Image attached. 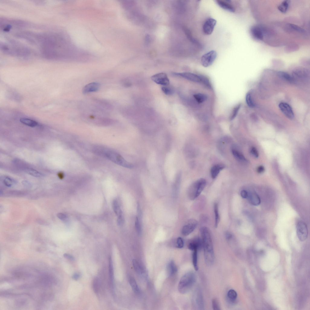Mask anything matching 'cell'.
Masks as SVG:
<instances>
[{"instance_id":"obj_22","label":"cell","mask_w":310,"mask_h":310,"mask_svg":"<svg viewBox=\"0 0 310 310\" xmlns=\"http://www.w3.org/2000/svg\"><path fill=\"white\" fill-rule=\"evenodd\" d=\"M167 271L168 275L171 276L177 271V268L173 260L170 261L167 265Z\"/></svg>"},{"instance_id":"obj_27","label":"cell","mask_w":310,"mask_h":310,"mask_svg":"<svg viewBox=\"0 0 310 310\" xmlns=\"http://www.w3.org/2000/svg\"><path fill=\"white\" fill-rule=\"evenodd\" d=\"M214 209L215 217V227L216 228H217L220 221L219 208H218V206L217 203H215Z\"/></svg>"},{"instance_id":"obj_19","label":"cell","mask_w":310,"mask_h":310,"mask_svg":"<svg viewBox=\"0 0 310 310\" xmlns=\"http://www.w3.org/2000/svg\"><path fill=\"white\" fill-rule=\"evenodd\" d=\"M250 33L253 37L258 40H262L264 38V32L262 28L259 26H255L250 29Z\"/></svg>"},{"instance_id":"obj_50","label":"cell","mask_w":310,"mask_h":310,"mask_svg":"<svg viewBox=\"0 0 310 310\" xmlns=\"http://www.w3.org/2000/svg\"><path fill=\"white\" fill-rule=\"evenodd\" d=\"M248 192L246 190H242L241 193V195L243 198L247 199L248 196Z\"/></svg>"},{"instance_id":"obj_40","label":"cell","mask_w":310,"mask_h":310,"mask_svg":"<svg viewBox=\"0 0 310 310\" xmlns=\"http://www.w3.org/2000/svg\"><path fill=\"white\" fill-rule=\"evenodd\" d=\"M4 185L7 187H11L13 185L15 184V181L11 178L8 177H5L3 180Z\"/></svg>"},{"instance_id":"obj_49","label":"cell","mask_w":310,"mask_h":310,"mask_svg":"<svg viewBox=\"0 0 310 310\" xmlns=\"http://www.w3.org/2000/svg\"><path fill=\"white\" fill-rule=\"evenodd\" d=\"M225 236L226 238L228 240H230L231 239L232 237V234L230 232L228 231H226L225 232Z\"/></svg>"},{"instance_id":"obj_54","label":"cell","mask_w":310,"mask_h":310,"mask_svg":"<svg viewBox=\"0 0 310 310\" xmlns=\"http://www.w3.org/2000/svg\"><path fill=\"white\" fill-rule=\"evenodd\" d=\"M58 176L59 177L60 179H62L63 178V174L61 173H60L58 174Z\"/></svg>"},{"instance_id":"obj_34","label":"cell","mask_w":310,"mask_h":310,"mask_svg":"<svg viewBox=\"0 0 310 310\" xmlns=\"http://www.w3.org/2000/svg\"><path fill=\"white\" fill-rule=\"evenodd\" d=\"M109 268L110 281L112 286H113L114 280V272L112 260L111 257L109 258Z\"/></svg>"},{"instance_id":"obj_7","label":"cell","mask_w":310,"mask_h":310,"mask_svg":"<svg viewBox=\"0 0 310 310\" xmlns=\"http://www.w3.org/2000/svg\"><path fill=\"white\" fill-rule=\"evenodd\" d=\"M83 117L85 120L98 125H109L114 123V120L110 118L93 115H85Z\"/></svg>"},{"instance_id":"obj_25","label":"cell","mask_w":310,"mask_h":310,"mask_svg":"<svg viewBox=\"0 0 310 310\" xmlns=\"http://www.w3.org/2000/svg\"><path fill=\"white\" fill-rule=\"evenodd\" d=\"M20 121L22 124L32 128L35 127L38 125V122L36 121L26 118H21Z\"/></svg>"},{"instance_id":"obj_26","label":"cell","mask_w":310,"mask_h":310,"mask_svg":"<svg viewBox=\"0 0 310 310\" xmlns=\"http://www.w3.org/2000/svg\"><path fill=\"white\" fill-rule=\"evenodd\" d=\"M181 174H179L176 178L173 187V191L174 196H176L179 192L181 182Z\"/></svg>"},{"instance_id":"obj_44","label":"cell","mask_w":310,"mask_h":310,"mask_svg":"<svg viewBox=\"0 0 310 310\" xmlns=\"http://www.w3.org/2000/svg\"><path fill=\"white\" fill-rule=\"evenodd\" d=\"M99 287V282L97 278H95L94 281L93 283V288L94 290L95 293H97Z\"/></svg>"},{"instance_id":"obj_48","label":"cell","mask_w":310,"mask_h":310,"mask_svg":"<svg viewBox=\"0 0 310 310\" xmlns=\"http://www.w3.org/2000/svg\"><path fill=\"white\" fill-rule=\"evenodd\" d=\"M250 152L253 155V156L255 158H257L259 157L258 152L255 147H252L250 150Z\"/></svg>"},{"instance_id":"obj_23","label":"cell","mask_w":310,"mask_h":310,"mask_svg":"<svg viewBox=\"0 0 310 310\" xmlns=\"http://www.w3.org/2000/svg\"><path fill=\"white\" fill-rule=\"evenodd\" d=\"M225 167L224 165H217L214 166L211 170V174L212 179H215L220 172L223 170Z\"/></svg>"},{"instance_id":"obj_17","label":"cell","mask_w":310,"mask_h":310,"mask_svg":"<svg viewBox=\"0 0 310 310\" xmlns=\"http://www.w3.org/2000/svg\"><path fill=\"white\" fill-rule=\"evenodd\" d=\"M216 1L218 5L224 10L231 12H235L234 6L231 4V1L229 0H217Z\"/></svg>"},{"instance_id":"obj_6","label":"cell","mask_w":310,"mask_h":310,"mask_svg":"<svg viewBox=\"0 0 310 310\" xmlns=\"http://www.w3.org/2000/svg\"><path fill=\"white\" fill-rule=\"evenodd\" d=\"M206 184V180L201 179L195 182L189 188L188 195L190 199L194 200L200 195Z\"/></svg>"},{"instance_id":"obj_5","label":"cell","mask_w":310,"mask_h":310,"mask_svg":"<svg viewBox=\"0 0 310 310\" xmlns=\"http://www.w3.org/2000/svg\"><path fill=\"white\" fill-rule=\"evenodd\" d=\"M196 280V276L193 271H189L186 273L180 280L178 290L182 294L188 292L195 284Z\"/></svg>"},{"instance_id":"obj_8","label":"cell","mask_w":310,"mask_h":310,"mask_svg":"<svg viewBox=\"0 0 310 310\" xmlns=\"http://www.w3.org/2000/svg\"><path fill=\"white\" fill-rule=\"evenodd\" d=\"M217 54L215 51H211L204 54L201 57V63L203 66L208 67L212 65L217 57Z\"/></svg>"},{"instance_id":"obj_11","label":"cell","mask_w":310,"mask_h":310,"mask_svg":"<svg viewBox=\"0 0 310 310\" xmlns=\"http://www.w3.org/2000/svg\"><path fill=\"white\" fill-rule=\"evenodd\" d=\"M297 234L300 240L302 241H305L308 235V230L306 224L302 222H299L297 226Z\"/></svg>"},{"instance_id":"obj_38","label":"cell","mask_w":310,"mask_h":310,"mask_svg":"<svg viewBox=\"0 0 310 310\" xmlns=\"http://www.w3.org/2000/svg\"><path fill=\"white\" fill-rule=\"evenodd\" d=\"M246 103L249 107L253 108L255 107V104L253 102L251 94L250 93H248L246 94Z\"/></svg>"},{"instance_id":"obj_41","label":"cell","mask_w":310,"mask_h":310,"mask_svg":"<svg viewBox=\"0 0 310 310\" xmlns=\"http://www.w3.org/2000/svg\"><path fill=\"white\" fill-rule=\"evenodd\" d=\"M241 105V104H238L235 107L230 118V120H232L235 118L239 109H240Z\"/></svg>"},{"instance_id":"obj_52","label":"cell","mask_w":310,"mask_h":310,"mask_svg":"<svg viewBox=\"0 0 310 310\" xmlns=\"http://www.w3.org/2000/svg\"><path fill=\"white\" fill-rule=\"evenodd\" d=\"M264 167L263 166H259L257 169V172L259 173H263L264 171Z\"/></svg>"},{"instance_id":"obj_45","label":"cell","mask_w":310,"mask_h":310,"mask_svg":"<svg viewBox=\"0 0 310 310\" xmlns=\"http://www.w3.org/2000/svg\"><path fill=\"white\" fill-rule=\"evenodd\" d=\"M117 224L119 226H122L124 224V218L122 214L118 216Z\"/></svg>"},{"instance_id":"obj_46","label":"cell","mask_w":310,"mask_h":310,"mask_svg":"<svg viewBox=\"0 0 310 310\" xmlns=\"http://www.w3.org/2000/svg\"><path fill=\"white\" fill-rule=\"evenodd\" d=\"M290 26L291 27L292 29L298 31V32L300 33H304V30L302 29V28L300 27H299L295 25L294 24H290Z\"/></svg>"},{"instance_id":"obj_39","label":"cell","mask_w":310,"mask_h":310,"mask_svg":"<svg viewBox=\"0 0 310 310\" xmlns=\"http://www.w3.org/2000/svg\"><path fill=\"white\" fill-rule=\"evenodd\" d=\"M161 89L164 93L167 95H172L174 94V89L168 86H163L162 87Z\"/></svg>"},{"instance_id":"obj_15","label":"cell","mask_w":310,"mask_h":310,"mask_svg":"<svg viewBox=\"0 0 310 310\" xmlns=\"http://www.w3.org/2000/svg\"><path fill=\"white\" fill-rule=\"evenodd\" d=\"M279 106L282 112L288 118L292 119L294 118V113L289 105L286 103L281 102L279 104Z\"/></svg>"},{"instance_id":"obj_13","label":"cell","mask_w":310,"mask_h":310,"mask_svg":"<svg viewBox=\"0 0 310 310\" xmlns=\"http://www.w3.org/2000/svg\"><path fill=\"white\" fill-rule=\"evenodd\" d=\"M217 21L214 19H208L204 23L203 27V31L206 35H209L212 34L216 25Z\"/></svg>"},{"instance_id":"obj_10","label":"cell","mask_w":310,"mask_h":310,"mask_svg":"<svg viewBox=\"0 0 310 310\" xmlns=\"http://www.w3.org/2000/svg\"><path fill=\"white\" fill-rule=\"evenodd\" d=\"M198 225V222L196 220H189L182 228V235L184 236H187L191 234L195 230Z\"/></svg>"},{"instance_id":"obj_14","label":"cell","mask_w":310,"mask_h":310,"mask_svg":"<svg viewBox=\"0 0 310 310\" xmlns=\"http://www.w3.org/2000/svg\"><path fill=\"white\" fill-rule=\"evenodd\" d=\"M173 74L194 82H200L203 81V78L200 76L191 73H174Z\"/></svg>"},{"instance_id":"obj_20","label":"cell","mask_w":310,"mask_h":310,"mask_svg":"<svg viewBox=\"0 0 310 310\" xmlns=\"http://www.w3.org/2000/svg\"><path fill=\"white\" fill-rule=\"evenodd\" d=\"M248 192V199L250 203L253 205L257 206L260 205V199L258 194L254 192Z\"/></svg>"},{"instance_id":"obj_43","label":"cell","mask_w":310,"mask_h":310,"mask_svg":"<svg viewBox=\"0 0 310 310\" xmlns=\"http://www.w3.org/2000/svg\"><path fill=\"white\" fill-rule=\"evenodd\" d=\"M184 246V242L183 239L181 237L178 238L176 242V247L179 248H181Z\"/></svg>"},{"instance_id":"obj_16","label":"cell","mask_w":310,"mask_h":310,"mask_svg":"<svg viewBox=\"0 0 310 310\" xmlns=\"http://www.w3.org/2000/svg\"><path fill=\"white\" fill-rule=\"evenodd\" d=\"M188 246L189 250L193 251L201 249L203 248L202 239L197 237L192 239L189 242Z\"/></svg>"},{"instance_id":"obj_29","label":"cell","mask_w":310,"mask_h":310,"mask_svg":"<svg viewBox=\"0 0 310 310\" xmlns=\"http://www.w3.org/2000/svg\"><path fill=\"white\" fill-rule=\"evenodd\" d=\"M141 219L138 217H136L135 221V227L138 234L139 235H141L142 234V228Z\"/></svg>"},{"instance_id":"obj_12","label":"cell","mask_w":310,"mask_h":310,"mask_svg":"<svg viewBox=\"0 0 310 310\" xmlns=\"http://www.w3.org/2000/svg\"><path fill=\"white\" fill-rule=\"evenodd\" d=\"M151 78L155 83L163 86H168L170 84V80L167 74L164 73L155 74Z\"/></svg>"},{"instance_id":"obj_21","label":"cell","mask_w":310,"mask_h":310,"mask_svg":"<svg viewBox=\"0 0 310 310\" xmlns=\"http://www.w3.org/2000/svg\"><path fill=\"white\" fill-rule=\"evenodd\" d=\"M237 297V292L233 289L230 290L228 291L227 295V300L228 303L231 305H234L236 304Z\"/></svg>"},{"instance_id":"obj_36","label":"cell","mask_w":310,"mask_h":310,"mask_svg":"<svg viewBox=\"0 0 310 310\" xmlns=\"http://www.w3.org/2000/svg\"><path fill=\"white\" fill-rule=\"evenodd\" d=\"M198 252V251L197 250L193 251L192 256L193 264L194 268L196 271H198L199 269Z\"/></svg>"},{"instance_id":"obj_53","label":"cell","mask_w":310,"mask_h":310,"mask_svg":"<svg viewBox=\"0 0 310 310\" xmlns=\"http://www.w3.org/2000/svg\"><path fill=\"white\" fill-rule=\"evenodd\" d=\"M80 276L79 273H76L73 275L72 278L73 279L77 280L80 278Z\"/></svg>"},{"instance_id":"obj_35","label":"cell","mask_w":310,"mask_h":310,"mask_svg":"<svg viewBox=\"0 0 310 310\" xmlns=\"http://www.w3.org/2000/svg\"><path fill=\"white\" fill-rule=\"evenodd\" d=\"M112 207L114 212L116 215L118 216L122 214V211L120 209L117 201L115 200L112 202Z\"/></svg>"},{"instance_id":"obj_30","label":"cell","mask_w":310,"mask_h":310,"mask_svg":"<svg viewBox=\"0 0 310 310\" xmlns=\"http://www.w3.org/2000/svg\"><path fill=\"white\" fill-rule=\"evenodd\" d=\"M194 97L196 101L199 103H203L207 100V95L204 94L198 93L194 95Z\"/></svg>"},{"instance_id":"obj_2","label":"cell","mask_w":310,"mask_h":310,"mask_svg":"<svg viewBox=\"0 0 310 310\" xmlns=\"http://www.w3.org/2000/svg\"><path fill=\"white\" fill-rule=\"evenodd\" d=\"M93 152L96 154L110 160L113 163L125 167L132 168L133 165L126 161L121 155L108 148L101 146L94 147Z\"/></svg>"},{"instance_id":"obj_1","label":"cell","mask_w":310,"mask_h":310,"mask_svg":"<svg viewBox=\"0 0 310 310\" xmlns=\"http://www.w3.org/2000/svg\"><path fill=\"white\" fill-rule=\"evenodd\" d=\"M39 43L45 57L75 61H84L87 57V52L77 46L65 34H43Z\"/></svg>"},{"instance_id":"obj_9","label":"cell","mask_w":310,"mask_h":310,"mask_svg":"<svg viewBox=\"0 0 310 310\" xmlns=\"http://www.w3.org/2000/svg\"><path fill=\"white\" fill-rule=\"evenodd\" d=\"M194 305L197 309L203 310L204 308L203 296L200 288H197L194 293Z\"/></svg>"},{"instance_id":"obj_51","label":"cell","mask_w":310,"mask_h":310,"mask_svg":"<svg viewBox=\"0 0 310 310\" xmlns=\"http://www.w3.org/2000/svg\"><path fill=\"white\" fill-rule=\"evenodd\" d=\"M63 256L66 258L73 261L75 260V258L73 256L68 254V253H65Z\"/></svg>"},{"instance_id":"obj_24","label":"cell","mask_w":310,"mask_h":310,"mask_svg":"<svg viewBox=\"0 0 310 310\" xmlns=\"http://www.w3.org/2000/svg\"><path fill=\"white\" fill-rule=\"evenodd\" d=\"M132 263L134 269L137 273L140 275L144 276L145 271L143 266L136 260L134 259Z\"/></svg>"},{"instance_id":"obj_31","label":"cell","mask_w":310,"mask_h":310,"mask_svg":"<svg viewBox=\"0 0 310 310\" xmlns=\"http://www.w3.org/2000/svg\"><path fill=\"white\" fill-rule=\"evenodd\" d=\"M129 282L133 291L136 293L140 292L139 289L135 280L133 277H131L129 278Z\"/></svg>"},{"instance_id":"obj_32","label":"cell","mask_w":310,"mask_h":310,"mask_svg":"<svg viewBox=\"0 0 310 310\" xmlns=\"http://www.w3.org/2000/svg\"><path fill=\"white\" fill-rule=\"evenodd\" d=\"M232 152L234 157L237 159L246 162L247 161V160L244 156V155L240 152L235 149H232Z\"/></svg>"},{"instance_id":"obj_42","label":"cell","mask_w":310,"mask_h":310,"mask_svg":"<svg viewBox=\"0 0 310 310\" xmlns=\"http://www.w3.org/2000/svg\"><path fill=\"white\" fill-rule=\"evenodd\" d=\"M212 306L214 310H221L219 302L216 299H214L212 301Z\"/></svg>"},{"instance_id":"obj_37","label":"cell","mask_w":310,"mask_h":310,"mask_svg":"<svg viewBox=\"0 0 310 310\" xmlns=\"http://www.w3.org/2000/svg\"><path fill=\"white\" fill-rule=\"evenodd\" d=\"M278 75L279 77L282 79L289 82H293V78L286 73L280 72L278 73Z\"/></svg>"},{"instance_id":"obj_4","label":"cell","mask_w":310,"mask_h":310,"mask_svg":"<svg viewBox=\"0 0 310 310\" xmlns=\"http://www.w3.org/2000/svg\"><path fill=\"white\" fill-rule=\"evenodd\" d=\"M10 44H3L1 45L2 51L5 53L19 57H27L30 54V51L27 48L20 45L17 44L15 42H10Z\"/></svg>"},{"instance_id":"obj_47","label":"cell","mask_w":310,"mask_h":310,"mask_svg":"<svg viewBox=\"0 0 310 310\" xmlns=\"http://www.w3.org/2000/svg\"><path fill=\"white\" fill-rule=\"evenodd\" d=\"M57 217L60 220L63 221H66L68 219L67 216L65 214L59 213L57 214Z\"/></svg>"},{"instance_id":"obj_33","label":"cell","mask_w":310,"mask_h":310,"mask_svg":"<svg viewBox=\"0 0 310 310\" xmlns=\"http://www.w3.org/2000/svg\"><path fill=\"white\" fill-rule=\"evenodd\" d=\"M26 172L27 174L36 177H42L44 176L43 174L31 168L27 169Z\"/></svg>"},{"instance_id":"obj_3","label":"cell","mask_w":310,"mask_h":310,"mask_svg":"<svg viewBox=\"0 0 310 310\" xmlns=\"http://www.w3.org/2000/svg\"><path fill=\"white\" fill-rule=\"evenodd\" d=\"M206 263L208 266L212 265L214 261L215 255L213 245L210 232L209 229L203 227L200 229Z\"/></svg>"},{"instance_id":"obj_18","label":"cell","mask_w":310,"mask_h":310,"mask_svg":"<svg viewBox=\"0 0 310 310\" xmlns=\"http://www.w3.org/2000/svg\"><path fill=\"white\" fill-rule=\"evenodd\" d=\"M100 86V84L98 82L90 83L84 87L82 90L83 93L84 94H87L96 92L99 90Z\"/></svg>"},{"instance_id":"obj_28","label":"cell","mask_w":310,"mask_h":310,"mask_svg":"<svg viewBox=\"0 0 310 310\" xmlns=\"http://www.w3.org/2000/svg\"><path fill=\"white\" fill-rule=\"evenodd\" d=\"M290 1H284L278 7V10L281 12L286 13L289 6Z\"/></svg>"}]
</instances>
